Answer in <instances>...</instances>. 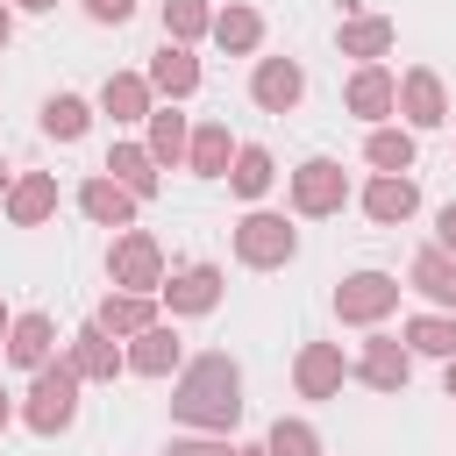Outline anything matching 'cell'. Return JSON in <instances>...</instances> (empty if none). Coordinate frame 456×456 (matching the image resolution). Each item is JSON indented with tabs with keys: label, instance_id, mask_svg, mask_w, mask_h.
I'll return each instance as SVG.
<instances>
[{
	"label": "cell",
	"instance_id": "277c9868",
	"mask_svg": "<svg viewBox=\"0 0 456 456\" xmlns=\"http://www.w3.org/2000/svg\"><path fill=\"white\" fill-rule=\"evenodd\" d=\"M292 249H299V235L285 228V214H242V221H235V256H242L249 271H278Z\"/></svg>",
	"mask_w": 456,
	"mask_h": 456
},
{
	"label": "cell",
	"instance_id": "1f68e13d",
	"mask_svg": "<svg viewBox=\"0 0 456 456\" xmlns=\"http://www.w3.org/2000/svg\"><path fill=\"white\" fill-rule=\"evenodd\" d=\"M207 28H214L207 0H164V36H171V43H192V36H207Z\"/></svg>",
	"mask_w": 456,
	"mask_h": 456
},
{
	"label": "cell",
	"instance_id": "d590c367",
	"mask_svg": "<svg viewBox=\"0 0 456 456\" xmlns=\"http://www.w3.org/2000/svg\"><path fill=\"white\" fill-rule=\"evenodd\" d=\"M435 228H442V249H449V256H456V200H449V207H442V214H435Z\"/></svg>",
	"mask_w": 456,
	"mask_h": 456
},
{
	"label": "cell",
	"instance_id": "d6a6232c",
	"mask_svg": "<svg viewBox=\"0 0 456 456\" xmlns=\"http://www.w3.org/2000/svg\"><path fill=\"white\" fill-rule=\"evenodd\" d=\"M264 449H271V456H321V435H314L306 420H271Z\"/></svg>",
	"mask_w": 456,
	"mask_h": 456
},
{
	"label": "cell",
	"instance_id": "4fadbf2b",
	"mask_svg": "<svg viewBox=\"0 0 456 456\" xmlns=\"http://www.w3.org/2000/svg\"><path fill=\"white\" fill-rule=\"evenodd\" d=\"M164 299H171V314H214V299H221V271H214V264H185V271L164 278Z\"/></svg>",
	"mask_w": 456,
	"mask_h": 456
},
{
	"label": "cell",
	"instance_id": "e0dca14e",
	"mask_svg": "<svg viewBox=\"0 0 456 456\" xmlns=\"http://www.w3.org/2000/svg\"><path fill=\"white\" fill-rule=\"evenodd\" d=\"M200 86V57L185 50V43H164L157 57H150V93H164V100H185Z\"/></svg>",
	"mask_w": 456,
	"mask_h": 456
},
{
	"label": "cell",
	"instance_id": "7c38bea8",
	"mask_svg": "<svg viewBox=\"0 0 456 456\" xmlns=\"http://www.w3.org/2000/svg\"><path fill=\"white\" fill-rule=\"evenodd\" d=\"M399 114H406L413 128H442V121H449V100H442V78H435L428 64L399 78Z\"/></svg>",
	"mask_w": 456,
	"mask_h": 456
},
{
	"label": "cell",
	"instance_id": "d6986e66",
	"mask_svg": "<svg viewBox=\"0 0 456 456\" xmlns=\"http://www.w3.org/2000/svg\"><path fill=\"white\" fill-rule=\"evenodd\" d=\"M50 349H57V328H50V314H21V321L7 328V356H14L21 370H43V363H50Z\"/></svg>",
	"mask_w": 456,
	"mask_h": 456
},
{
	"label": "cell",
	"instance_id": "e575fe53",
	"mask_svg": "<svg viewBox=\"0 0 456 456\" xmlns=\"http://www.w3.org/2000/svg\"><path fill=\"white\" fill-rule=\"evenodd\" d=\"M86 14H93V21H128L135 0H86Z\"/></svg>",
	"mask_w": 456,
	"mask_h": 456
},
{
	"label": "cell",
	"instance_id": "7402d4cb",
	"mask_svg": "<svg viewBox=\"0 0 456 456\" xmlns=\"http://www.w3.org/2000/svg\"><path fill=\"white\" fill-rule=\"evenodd\" d=\"M100 107H107L114 121H150V78H135V71H107Z\"/></svg>",
	"mask_w": 456,
	"mask_h": 456
},
{
	"label": "cell",
	"instance_id": "4316f807",
	"mask_svg": "<svg viewBox=\"0 0 456 456\" xmlns=\"http://www.w3.org/2000/svg\"><path fill=\"white\" fill-rule=\"evenodd\" d=\"M392 50V21L385 14H363V21H342V57H385Z\"/></svg>",
	"mask_w": 456,
	"mask_h": 456
},
{
	"label": "cell",
	"instance_id": "f35d334b",
	"mask_svg": "<svg viewBox=\"0 0 456 456\" xmlns=\"http://www.w3.org/2000/svg\"><path fill=\"white\" fill-rule=\"evenodd\" d=\"M442 385H449V399H456V356H449V378H442Z\"/></svg>",
	"mask_w": 456,
	"mask_h": 456
},
{
	"label": "cell",
	"instance_id": "f1b7e54d",
	"mask_svg": "<svg viewBox=\"0 0 456 456\" xmlns=\"http://www.w3.org/2000/svg\"><path fill=\"white\" fill-rule=\"evenodd\" d=\"M406 342H413L420 356H442V363H449V356H456V321H449V314H413V321H406Z\"/></svg>",
	"mask_w": 456,
	"mask_h": 456
},
{
	"label": "cell",
	"instance_id": "603a6c76",
	"mask_svg": "<svg viewBox=\"0 0 456 456\" xmlns=\"http://www.w3.org/2000/svg\"><path fill=\"white\" fill-rule=\"evenodd\" d=\"M185 164H192L200 178H228V164H235L228 121H207V128H192V150H185Z\"/></svg>",
	"mask_w": 456,
	"mask_h": 456
},
{
	"label": "cell",
	"instance_id": "ab89813d",
	"mask_svg": "<svg viewBox=\"0 0 456 456\" xmlns=\"http://www.w3.org/2000/svg\"><path fill=\"white\" fill-rule=\"evenodd\" d=\"M7 328H14V321H7V306H0V349H7Z\"/></svg>",
	"mask_w": 456,
	"mask_h": 456
},
{
	"label": "cell",
	"instance_id": "60d3db41",
	"mask_svg": "<svg viewBox=\"0 0 456 456\" xmlns=\"http://www.w3.org/2000/svg\"><path fill=\"white\" fill-rule=\"evenodd\" d=\"M7 420H14V406H7V392H0V428H7Z\"/></svg>",
	"mask_w": 456,
	"mask_h": 456
},
{
	"label": "cell",
	"instance_id": "6da1fadb",
	"mask_svg": "<svg viewBox=\"0 0 456 456\" xmlns=\"http://www.w3.org/2000/svg\"><path fill=\"white\" fill-rule=\"evenodd\" d=\"M171 413H178L185 428L228 435V428L242 420V370H235L221 349H214V356H192L185 378H178V392H171Z\"/></svg>",
	"mask_w": 456,
	"mask_h": 456
},
{
	"label": "cell",
	"instance_id": "52a82bcc",
	"mask_svg": "<svg viewBox=\"0 0 456 456\" xmlns=\"http://www.w3.org/2000/svg\"><path fill=\"white\" fill-rule=\"evenodd\" d=\"M349 370H356V363H349L335 342H306L299 363H292V385H299V399H335Z\"/></svg>",
	"mask_w": 456,
	"mask_h": 456
},
{
	"label": "cell",
	"instance_id": "cb8c5ba5",
	"mask_svg": "<svg viewBox=\"0 0 456 456\" xmlns=\"http://www.w3.org/2000/svg\"><path fill=\"white\" fill-rule=\"evenodd\" d=\"M107 171H114V178H121L135 200H150V192H157V157H150V142H114Z\"/></svg>",
	"mask_w": 456,
	"mask_h": 456
},
{
	"label": "cell",
	"instance_id": "7bdbcfd3",
	"mask_svg": "<svg viewBox=\"0 0 456 456\" xmlns=\"http://www.w3.org/2000/svg\"><path fill=\"white\" fill-rule=\"evenodd\" d=\"M0 200H7V171H0Z\"/></svg>",
	"mask_w": 456,
	"mask_h": 456
},
{
	"label": "cell",
	"instance_id": "ba28073f",
	"mask_svg": "<svg viewBox=\"0 0 456 456\" xmlns=\"http://www.w3.org/2000/svg\"><path fill=\"white\" fill-rule=\"evenodd\" d=\"M299 93H306V71H299L292 57H264V64H256V78H249V100H256L264 114H292V107H299Z\"/></svg>",
	"mask_w": 456,
	"mask_h": 456
},
{
	"label": "cell",
	"instance_id": "8fae6325",
	"mask_svg": "<svg viewBox=\"0 0 456 456\" xmlns=\"http://www.w3.org/2000/svg\"><path fill=\"white\" fill-rule=\"evenodd\" d=\"M406 370H413V356H406V342H392V335H370L363 356H356V378H363L370 392H399Z\"/></svg>",
	"mask_w": 456,
	"mask_h": 456
},
{
	"label": "cell",
	"instance_id": "ac0fdd59",
	"mask_svg": "<svg viewBox=\"0 0 456 456\" xmlns=\"http://www.w3.org/2000/svg\"><path fill=\"white\" fill-rule=\"evenodd\" d=\"M171 363H178V328L150 321L142 335H128V370H135V378H164Z\"/></svg>",
	"mask_w": 456,
	"mask_h": 456
},
{
	"label": "cell",
	"instance_id": "8d00e7d4",
	"mask_svg": "<svg viewBox=\"0 0 456 456\" xmlns=\"http://www.w3.org/2000/svg\"><path fill=\"white\" fill-rule=\"evenodd\" d=\"M7 36H14V14H7V0H0V50H7Z\"/></svg>",
	"mask_w": 456,
	"mask_h": 456
},
{
	"label": "cell",
	"instance_id": "30bf717a",
	"mask_svg": "<svg viewBox=\"0 0 456 456\" xmlns=\"http://www.w3.org/2000/svg\"><path fill=\"white\" fill-rule=\"evenodd\" d=\"M413 207H420V185H413L406 171H378V178L363 185V214H370L378 228H399Z\"/></svg>",
	"mask_w": 456,
	"mask_h": 456
},
{
	"label": "cell",
	"instance_id": "9c48e42d",
	"mask_svg": "<svg viewBox=\"0 0 456 456\" xmlns=\"http://www.w3.org/2000/svg\"><path fill=\"white\" fill-rule=\"evenodd\" d=\"M128 363V349H121V335H107L100 321H86L78 335H71V370L78 378H100V385H114V370Z\"/></svg>",
	"mask_w": 456,
	"mask_h": 456
},
{
	"label": "cell",
	"instance_id": "b9f144b4",
	"mask_svg": "<svg viewBox=\"0 0 456 456\" xmlns=\"http://www.w3.org/2000/svg\"><path fill=\"white\" fill-rule=\"evenodd\" d=\"M235 456H271V449H235Z\"/></svg>",
	"mask_w": 456,
	"mask_h": 456
},
{
	"label": "cell",
	"instance_id": "4dcf8cb0",
	"mask_svg": "<svg viewBox=\"0 0 456 456\" xmlns=\"http://www.w3.org/2000/svg\"><path fill=\"white\" fill-rule=\"evenodd\" d=\"M363 157H370L378 171H413V135H406V128H370Z\"/></svg>",
	"mask_w": 456,
	"mask_h": 456
},
{
	"label": "cell",
	"instance_id": "484cf974",
	"mask_svg": "<svg viewBox=\"0 0 456 456\" xmlns=\"http://www.w3.org/2000/svg\"><path fill=\"white\" fill-rule=\"evenodd\" d=\"M271 150H256V142H242L235 150V164H228V185H235V200H264L271 192Z\"/></svg>",
	"mask_w": 456,
	"mask_h": 456
},
{
	"label": "cell",
	"instance_id": "836d02e7",
	"mask_svg": "<svg viewBox=\"0 0 456 456\" xmlns=\"http://www.w3.org/2000/svg\"><path fill=\"white\" fill-rule=\"evenodd\" d=\"M164 456H235V449H228V435H185V442H171Z\"/></svg>",
	"mask_w": 456,
	"mask_h": 456
},
{
	"label": "cell",
	"instance_id": "5bb4252c",
	"mask_svg": "<svg viewBox=\"0 0 456 456\" xmlns=\"http://www.w3.org/2000/svg\"><path fill=\"white\" fill-rule=\"evenodd\" d=\"M392 107H399V78H392L385 64H363V71L349 78V114H356V121H385Z\"/></svg>",
	"mask_w": 456,
	"mask_h": 456
},
{
	"label": "cell",
	"instance_id": "83f0119b",
	"mask_svg": "<svg viewBox=\"0 0 456 456\" xmlns=\"http://www.w3.org/2000/svg\"><path fill=\"white\" fill-rule=\"evenodd\" d=\"M192 150V135H185V114H171V107H150V157L157 164H178Z\"/></svg>",
	"mask_w": 456,
	"mask_h": 456
},
{
	"label": "cell",
	"instance_id": "5b68a950",
	"mask_svg": "<svg viewBox=\"0 0 456 456\" xmlns=\"http://www.w3.org/2000/svg\"><path fill=\"white\" fill-rule=\"evenodd\" d=\"M342 200H349V178H342L335 157H306L292 171V207L299 214H342Z\"/></svg>",
	"mask_w": 456,
	"mask_h": 456
},
{
	"label": "cell",
	"instance_id": "3957f363",
	"mask_svg": "<svg viewBox=\"0 0 456 456\" xmlns=\"http://www.w3.org/2000/svg\"><path fill=\"white\" fill-rule=\"evenodd\" d=\"M107 278H114L121 292H164V249H157V235H142V228L114 235V249H107Z\"/></svg>",
	"mask_w": 456,
	"mask_h": 456
},
{
	"label": "cell",
	"instance_id": "8992f818",
	"mask_svg": "<svg viewBox=\"0 0 456 456\" xmlns=\"http://www.w3.org/2000/svg\"><path fill=\"white\" fill-rule=\"evenodd\" d=\"M392 306H399V278H385V271H349L335 285V314L342 321H385Z\"/></svg>",
	"mask_w": 456,
	"mask_h": 456
},
{
	"label": "cell",
	"instance_id": "9a60e30c",
	"mask_svg": "<svg viewBox=\"0 0 456 456\" xmlns=\"http://www.w3.org/2000/svg\"><path fill=\"white\" fill-rule=\"evenodd\" d=\"M57 214V178L50 171H28L21 185H7V221L14 228H43Z\"/></svg>",
	"mask_w": 456,
	"mask_h": 456
},
{
	"label": "cell",
	"instance_id": "7a4b0ae2",
	"mask_svg": "<svg viewBox=\"0 0 456 456\" xmlns=\"http://www.w3.org/2000/svg\"><path fill=\"white\" fill-rule=\"evenodd\" d=\"M71 413H78V370H71V363H43L21 420H28L36 435H57V428H71Z\"/></svg>",
	"mask_w": 456,
	"mask_h": 456
},
{
	"label": "cell",
	"instance_id": "44dd1931",
	"mask_svg": "<svg viewBox=\"0 0 456 456\" xmlns=\"http://www.w3.org/2000/svg\"><path fill=\"white\" fill-rule=\"evenodd\" d=\"M413 292H420V299H435V306H456V256H449L442 242L413 256Z\"/></svg>",
	"mask_w": 456,
	"mask_h": 456
},
{
	"label": "cell",
	"instance_id": "f546056e",
	"mask_svg": "<svg viewBox=\"0 0 456 456\" xmlns=\"http://www.w3.org/2000/svg\"><path fill=\"white\" fill-rule=\"evenodd\" d=\"M86 121H93V107H86L78 93H57V100H43V128H50L57 142H78V135H86Z\"/></svg>",
	"mask_w": 456,
	"mask_h": 456
},
{
	"label": "cell",
	"instance_id": "ffe728a7",
	"mask_svg": "<svg viewBox=\"0 0 456 456\" xmlns=\"http://www.w3.org/2000/svg\"><path fill=\"white\" fill-rule=\"evenodd\" d=\"M93 321H100L107 335H142V328L157 321V299H150V292H107Z\"/></svg>",
	"mask_w": 456,
	"mask_h": 456
},
{
	"label": "cell",
	"instance_id": "d4e9b609",
	"mask_svg": "<svg viewBox=\"0 0 456 456\" xmlns=\"http://www.w3.org/2000/svg\"><path fill=\"white\" fill-rule=\"evenodd\" d=\"M207 36H214L221 50H235V57H242V50H256V43H264V14H256V7H221Z\"/></svg>",
	"mask_w": 456,
	"mask_h": 456
},
{
	"label": "cell",
	"instance_id": "2e32d148",
	"mask_svg": "<svg viewBox=\"0 0 456 456\" xmlns=\"http://www.w3.org/2000/svg\"><path fill=\"white\" fill-rule=\"evenodd\" d=\"M78 207H86V221H100V228H128V221H135V192H128L121 178H86V185H78Z\"/></svg>",
	"mask_w": 456,
	"mask_h": 456
},
{
	"label": "cell",
	"instance_id": "74e56055",
	"mask_svg": "<svg viewBox=\"0 0 456 456\" xmlns=\"http://www.w3.org/2000/svg\"><path fill=\"white\" fill-rule=\"evenodd\" d=\"M21 7H28V14H50V7H57V0H21Z\"/></svg>",
	"mask_w": 456,
	"mask_h": 456
}]
</instances>
